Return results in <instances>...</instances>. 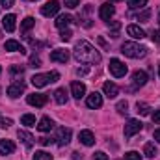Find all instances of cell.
Segmentation results:
<instances>
[{
	"label": "cell",
	"instance_id": "obj_2",
	"mask_svg": "<svg viewBox=\"0 0 160 160\" xmlns=\"http://www.w3.org/2000/svg\"><path fill=\"white\" fill-rule=\"evenodd\" d=\"M121 52L127 56V58H132V60H138V58H143L147 54V48L138 45V43H132V41H127L121 45Z\"/></svg>",
	"mask_w": 160,
	"mask_h": 160
},
{
	"label": "cell",
	"instance_id": "obj_4",
	"mask_svg": "<svg viewBox=\"0 0 160 160\" xmlns=\"http://www.w3.org/2000/svg\"><path fill=\"white\" fill-rule=\"evenodd\" d=\"M110 73L116 77V78H121V77H125L127 75V65L118 60V58H112L110 60Z\"/></svg>",
	"mask_w": 160,
	"mask_h": 160
},
{
	"label": "cell",
	"instance_id": "obj_29",
	"mask_svg": "<svg viewBox=\"0 0 160 160\" xmlns=\"http://www.w3.org/2000/svg\"><path fill=\"white\" fill-rule=\"evenodd\" d=\"M32 160H52V155L47 153V151H36V155H34Z\"/></svg>",
	"mask_w": 160,
	"mask_h": 160
},
{
	"label": "cell",
	"instance_id": "obj_46",
	"mask_svg": "<svg viewBox=\"0 0 160 160\" xmlns=\"http://www.w3.org/2000/svg\"><path fill=\"white\" fill-rule=\"evenodd\" d=\"M73 160H82V157H80V153H73Z\"/></svg>",
	"mask_w": 160,
	"mask_h": 160
},
{
	"label": "cell",
	"instance_id": "obj_27",
	"mask_svg": "<svg viewBox=\"0 0 160 160\" xmlns=\"http://www.w3.org/2000/svg\"><path fill=\"white\" fill-rule=\"evenodd\" d=\"M143 153H145V157H147V158H153V157H157V147H155V143H145V147H143Z\"/></svg>",
	"mask_w": 160,
	"mask_h": 160
},
{
	"label": "cell",
	"instance_id": "obj_19",
	"mask_svg": "<svg viewBox=\"0 0 160 160\" xmlns=\"http://www.w3.org/2000/svg\"><path fill=\"white\" fill-rule=\"evenodd\" d=\"M36 127H38V130H39V132H48V130H52L54 123H52L50 118H47V116H45V118H41V119H39V123H38Z\"/></svg>",
	"mask_w": 160,
	"mask_h": 160
},
{
	"label": "cell",
	"instance_id": "obj_50",
	"mask_svg": "<svg viewBox=\"0 0 160 160\" xmlns=\"http://www.w3.org/2000/svg\"><path fill=\"white\" fill-rule=\"evenodd\" d=\"M158 75H160V67H158Z\"/></svg>",
	"mask_w": 160,
	"mask_h": 160
},
{
	"label": "cell",
	"instance_id": "obj_7",
	"mask_svg": "<svg viewBox=\"0 0 160 160\" xmlns=\"http://www.w3.org/2000/svg\"><path fill=\"white\" fill-rule=\"evenodd\" d=\"M58 11H60V2L58 0H50L45 6H41V15H45V17H52Z\"/></svg>",
	"mask_w": 160,
	"mask_h": 160
},
{
	"label": "cell",
	"instance_id": "obj_43",
	"mask_svg": "<svg viewBox=\"0 0 160 160\" xmlns=\"http://www.w3.org/2000/svg\"><path fill=\"white\" fill-rule=\"evenodd\" d=\"M11 73H13V75H17V73L22 75V67H17V65H15V67H11Z\"/></svg>",
	"mask_w": 160,
	"mask_h": 160
},
{
	"label": "cell",
	"instance_id": "obj_33",
	"mask_svg": "<svg viewBox=\"0 0 160 160\" xmlns=\"http://www.w3.org/2000/svg\"><path fill=\"white\" fill-rule=\"evenodd\" d=\"M127 108H128V102H127V101H119V102H118V112H119V114H125Z\"/></svg>",
	"mask_w": 160,
	"mask_h": 160
},
{
	"label": "cell",
	"instance_id": "obj_11",
	"mask_svg": "<svg viewBox=\"0 0 160 160\" xmlns=\"http://www.w3.org/2000/svg\"><path fill=\"white\" fill-rule=\"evenodd\" d=\"M114 13H116V8L110 6V4H102L101 9H99V17H101L102 21H110V19L114 17Z\"/></svg>",
	"mask_w": 160,
	"mask_h": 160
},
{
	"label": "cell",
	"instance_id": "obj_14",
	"mask_svg": "<svg viewBox=\"0 0 160 160\" xmlns=\"http://www.w3.org/2000/svg\"><path fill=\"white\" fill-rule=\"evenodd\" d=\"M127 34H128L130 38H134V39H143V38H145L143 28H140L138 24H130V26L127 28Z\"/></svg>",
	"mask_w": 160,
	"mask_h": 160
},
{
	"label": "cell",
	"instance_id": "obj_3",
	"mask_svg": "<svg viewBox=\"0 0 160 160\" xmlns=\"http://www.w3.org/2000/svg\"><path fill=\"white\" fill-rule=\"evenodd\" d=\"M60 78V73L52 71V73H45V75H34L32 77V84L36 88H45L47 84H52V82H58Z\"/></svg>",
	"mask_w": 160,
	"mask_h": 160
},
{
	"label": "cell",
	"instance_id": "obj_48",
	"mask_svg": "<svg viewBox=\"0 0 160 160\" xmlns=\"http://www.w3.org/2000/svg\"><path fill=\"white\" fill-rule=\"evenodd\" d=\"M112 2H121V0H112Z\"/></svg>",
	"mask_w": 160,
	"mask_h": 160
},
{
	"label": "cell",
	"instance_id": "obj_34",
	"mask_svg": "<svg viewBox=\"0 0 160 160\" xmlns=\"http://www.w3.org/2000/svg\"><path fill=\"white\" fill-rule=\"evenodd\" d=\"M71 36H73V34H71V30H67V28L60 32V38H62L63 41H69V39H71Z\"/></svg>",
	"mask_w": 160,
	"mask_h": 160
},
{
	"label": "cell",
	"instance_id": "obj_13",
	"mask_svg": "<svg viewBox=\"0 0 160 160\" xmlns=\"http://www.w3.org/2000/svg\"><path fill=\"white\" fill-rule=\"evenodd\" d=\"M78 140H80V143H84V145H88V147L95 143V136H93L91 130H80L78 132Z\"/></svg>",
	"mask_w": 160,
	"mask_h": 160
},
{
	"label": "cell",
	"instance_id": "obj_12",
	"mask_svg": "<svg viewBox=\"0 0 160 160\" xmlns=\"http://www.w3.org/2000/svg\"><path fill=\"white\" fill-rule=\"evenodd\" d=\"M24 82H15V84H11L9 88H8V95L11 97V99H17V97H21V93L24 91Z\"/></svg>",
	"mask_w": 160,
	"mask_h": 160
},
{
	"label": "cell",
	"instance_id": "obj_36",
	"mask_svg": "<svg viewBox=\"0 0 160 160\" xmlns=\"http://www.w3.org/2000/svg\"><path fill=\"white\" fill-rule=\"evenodd\" d=\"M65 8H69V9L78 8V0H65Z\"/></svg>",
	"mask_w": 160,
	"mask_h": 160
},
{
	"label": "cell",
	"instance_id": "obj_5",
	"mask_svg": "<svg viewBox=\"0 0 160 160\" xmlns=\"http://www.w3.org/2000/svg\"><path fill=\"white\" fill-rule=\"evenodd\" d=\"M142 128H143V125H142L138 119H128L127 125H125V138H132V136L138 134Z\"/></svg>",
	"mask_w": 160,
	"mask_h": 160
},
{
	"label": "cell",
	"instance_id": "obj_37",
	"mask_svg": "<svg viewBox=\"0 0 160 160\" xmlns=\"http://www.w3.org/2000/svg\"><path fill=\"white\" fill-rule=\"evenodd\" d=\"M93 158H95V160H108V157H106V153H102V151H97V153L93 155Z\"/></svg>",
	"mask_w": 160,
	"mask_h": 160
},
{
	"label": "cell",
	"instance_id": "obj_30",
	"mask_svg": "<svg viewBox=\"0 0 160 160\" xmlns=\"http://www.w3.org/2000/svg\"><path fill=\"white\" fill-rule=\"evenodd\" d=\"M147 4V0H128V6L132 8V9H140V8H143Z\"/></svg>",
	"mask_w": 160,
	"mask_h": 160
},
{
	"label": "cell",
	"instance_id": "obj_6",
	"mask_svg": "<svg viewBox=\"0 0 160 160\" xmlns=\"http://www.w3.org/2000/svg\"><path fill=\"white\" fill-rule=\"evenodd\" d=\"M47 101H48V97H47L45 93H32V95H28V97H26V102H28L30 106H36V108L45 106V104H47Z\"/></svg>",
	"mask_w": 160,
	"mask_h": 160
},
{
	"label": "cell",
	"instance_id": "obj_28",
	"mask_svg": "<svg viewBox=\"0 0 160 160\" xmlns=\"http://www.w3.org/2000/svg\"><path fill=\"white\" fill-rule=\"evenodd\" d=\"M21 123H22L24 127H36V118H34L32 114H26V116L21 118Z\"/></svg>",
	"mask_w": 160,
	"mask_h": 160
},
{
	"label": "cell",
	"instance_id": "obj_21",
	"mask_svg": "<svg viewBox=\"0 0 160 160\" xmlns=\"http://www.w3.org/2000/svg\"><path fill=\"white\" fill-rule=\"evenodd\" d=\"M15 15H6L4 19H2V24H4V28H6V32H15Z\"/></svg>",
	"mask_w": 160,
	"mask_h": 160
},
{
	"label": "cell",
	"instance_id": "obj_9",
	"mask_svg": "<svg viewBox=\"0 0 160 160\" xmlns=\"http://www.w3.org/2000/svg\"><path fill=\"white\" fill-rule=\"evenodd\" d=\"M145 82H147V73H145V71H134V73H132V84H134L132 89L145 86Z\"/></svg>",
	"mask_w": 160,
	"mask_h": 160
},
{
	"label": "cell",
	"instance_id": "obj_15",
	"mask_svg": "<svg viewBox=\"0 0 160 160\" xmlns=\"http://www.w3.org/2000/svg\"><path fill=\"white\" fill-rule=\"evenodd\" d=\"M88 106L89 108H101L102 106V97H101V93H97V91H93L89 97H88Z\"/></svg>",
	"mask_w": 160,
	"mask_h": 160
},
{
	"label": "cell",
	"instance_id": "obj_45",
	"mask_svg": "<svg viewBox=\"0 0 160 160\" xmlns=\"http://www.w3.org/2000/svg\"><path fill=\"white\" fill-rule=\"evenodd\" d=\"M155 140L160 143V128H157V130H155Z\"/></svg>",
	"mask_w": 160,
	"mask_h": 160
},
{
	"label": "cell",
	"instance_id": "obj_16",
	"mask_svg": "<svg viewBox=\"0 0 160 160\" xmlns=\"http://www.w3.org/2000/svg\"><path fill=\"white\" fill-rule=\"evenodd\" d=\"M71 93H73L75 99H82L86 95V86L82 82H73L71 84Z\"/></svg>",
	"mask_w": 160,
	"mask_h": 160
},
{
	"label": "cell",
	"instance_id": "obj_38",
	"mask_svg": "<svg viewBox=\"0 0 160 160\" xmlns=\"http://www.w3.org/2000/svg\"><path fill=\"white\" fill-rule=\"evenodd\" d=\"M0 4H2L4 8H11V6L15 4V0H0Z\"/></svg>",
	"mask_w": 160,
	"mask_h": 160
},
{
	"label": "cell",
	"instance_id": "obj_22",
	"mask_svg": "<svg viewBox=\"0 0 160 160\" xmlns=\"http://www.w3.org/2000/svg\"><path fill=\"white\" fill-rule=\"evenodd\" d=\"M71 21H73V17H71V15H60V17L54 21V24H56L58 28H62V30H63V28H67V26L71 24Z\"/></svg>",
	"mask_w": 160,
	"mask_h": 160
},
{
	"label": "cell",
	"instance_id": "obj_44",
	"mask_svg": "<svg viewBox=\"0 0 160 160\" xmlns=\"http://www.w3.org/2000/svg\"><path fill=\"white\" fill-rule=\"evenodd\" d=\"M50 142H52L50 138H41V140H39V143H41V145H48Z\"/></svg>",
	"mask_w": 160,
	"mask_h": 160
},
{
	"label": "cell",
	"instance_id": "obj_32",
	"mask_svg": "<svg viewBox=\"0 0 160 160\" xmlns=\"http://www.w3.org/2000/svg\"><path fill=\"white\" fill-rule=\"evenodd\" d=\"M125 160H142V157H140V153H136V151H128V153L125 155Z\"/></svg>",
	"mask_w": 160,
	"mask_h": 160
},
{
	"label": "cell",
	"instance_id": "obj_49",
	"mask_svg": "<svg viewBox=\"0 0 160 160\" xmlns=\"http://www.w3.org/2000/svg\"><path fill=\"white\" fill-rule=\"evenodd\" d=\"M28 2H36V0H28Z\"/></svg>",
	"mask_w": 160,
	"mask_h": 160
},
{
	"label": "cell",
	"instance_id": "obj_39",
	"mask_svg": "<svg viewBox=\"0 0 160 160\" xmlns=\"http://www.w3.org/2000/svg\"><path fill=\"white\" fill-rule=\"evenodd\" d=\"M77 75H78V77H84V75H88V69H86V67H78V69H77Z\"/></svg>",
	"mask_w": 160,
	"mask_h": 160
},
{
	"label": "cell",
	"instance_id": "obj_23",
	"mask_svg": "<svg viewBox=\"0 0 160 160\" xmlns=\"http://www.w3.org/2000/svg\"><path fill=\"white\" fill-rule=\"evenodd\" d=\"M17 136H19V140H21L26 147H32V145H34V136H32V134H28L26 130H19V134H17Z\"/></svg>",
	"mask_w": 160,
	"mask_h": 160
},
{
	"label": "cell",
	"instance_id": "obj_20",
	"mask_svg": "<svg viewBox=\"0 0 160 160\" xmlns=\"http://www.w3.org/2000/svg\"><path fill=\"white\" fill-rule=\"evenodd\" d=\"M4 48L9 50V52H24L22 45H21L19 41H15V39H8L6 43H4Z\"/></svg>",
	"mask_w": 160,
	"mask_h": 160
},
{
	"label": "cell",
	"instance_id": "obj_1",
	"mask_svg": "<svg viewBox=\"0 0 160 160\" xmlns=\"http://www.w3.org/2000/svg\"><path fill=\"white\" fill-rule=\"evenodd\" d=\"M75 58L78 60L80 63H89V65H93V63H99L101 62V54H99V50L95 48V47H91L88 41H78L77 45H75Z\"/></svg>",
	"mask_w": 160,
	"mask_h": 160
},
{
	"label": "cell",
	"instance_id": "obj_17",
	"mask_svg": "<svg viewBox=\"0 0 160 160\" xmlns=\"http://www.w3.org/2000/svg\"><path fill=\"white\" fill-rule=\"evenodd\" d=\"M102 89H104V95H106V97H110V99L118 97V93H119V88H118L114 82H104Z\"/></svg>",
	"mask_w": 160,
	"mask_h": 160
},
{
	"label": "cell",
	"instance_id": "obj_41",
	"mask_svg": "<svg viewBox=\"0 0 160 160\" xmlns=\"http://www.w3.org/2000/svg\"><path fill=\"white\" fill-rule=\"evenodd\" d=\"M153 41H155V43H160V30L153 32Z\"/></svg>",
	"mask_w": 160,
	"mask_h": 160
},
{
	"label": "cell",
	"instance_id": "obj_26",
	"mask_svg": "<svg viewBox=\"0 0 160 160\" xmlns=\"http://www.w3.org/2000/svg\"><path fill=\"white\" fill-rule=\"evenodd\" d=\"M34 24H36V19H34V17H26V19L21 22V30H22V32H28Z\"/></svg>",
	"mask_w": 160,
	"mask_h": 160
},
{
	"label": "cell",
	"instance_id": "obj_25",
	"mask_svg": "<svg viewBox=\"0 0 160 160\" xmlns=\"http://www.w3.org/2000/svg\"><path fill=\"white\" fill-rule=\"evenodd\" d=\"M136 112H138L140 116H149V114H151V106H149L147 102H138V104H136Z\"/></svg>",
	"mask_w": 160,
	"mask_h": 160
},
{
	"label": "cell",
	"instance_id": "obj_40",
	"mask_svg": "<svg viewBox=\"0 0 160 160\" xmlns=\"http://www.w3.org/2000/svg\"><path fill=\"white\" fill-rule=\"evenodd\" d=\"M0 123H2V127H4V128H6V127H9V125H11V123H13V121L9 119V118H8V119H6V118H4V119H0Z\"/></svg>",
	"mask_w": 160,
	"mask_h": 160
},
{
	"label": "cell",
	"instance_id": "obj_24",
	"mask_svg": "<svg viewBox=\"0 0 160 160\" xmlns=\"http://www.w3.org/2000/svg\"><path fill=\"white\" fill-rule=\"evenodd\" d=\"M54 101H56L58 104H65V102H67V91H65L63 88L56 89V91H54Z\"/></svg>",
	"mask_w": 160,
	"mask_h": 160
},
{
	"label": "cell",
	"instance_id": "obj_42",
	"mask_svg": "<svg viewBox=\"0 0 160 160\" xmlns=\"http://www.w3.org/2000/svg\"><path fill=\"white\" fill-rule=\"evenodd\" d=\"M153 121H155V123H160V110H155V114H153Z\"/></svg>",
	"mask_w": 160,
	"mask_h": 160
},
{
	"label": "cell",
	"instance_id": "obj_31",
	"mask_svg": "<svg viewBox=\"0 0 160 160\" xmlns=\"http://www.w3.org/2000/svg\"><path fill=\"white\" fill-rule=\"evenodd\" d=\"M149 17H151V11L149 9H145V11H142V13H138V21H142V22H147L149 21Z\"/></svg>",
	"mask_w": 160,
	"mask_h": 160
},
{
	"label": "cell",
	"instance_id": "obj_18",
	"mask_svg": "<svg viewBox=\"0 0 160 160\" xmlns=\"http://www.w3.org/2000/svg\"><path fill=\"white\" fill-rule=\"evenodd\" d=\"M15 151V143L11 140H0V155H11Z\"/></svg>",
	"mask_w": 160,
	"mask_h": 160
},
{
	"label": "cell",
	"instance_id": "obj_47",
	"mask_svg": "<svg viewBox=\"0 0 160 160\" xmlns=\"http://www.w3.org/2000/svg\"><path fill=\"white\" fill-rule=\"evenodd\" d=\"M158 24H160V9H158Z\"/></svg>",
	"mask_w": 160,
	"mask_h": 160
},
{
	"label": "cell",
	"instance_id": "obj_8",
	"mask_svg": "<svg viewBox=\"0 0 160 160\" xmlns=\"http://www.w3.org/2000/svg\"><path fill=\"white\" fill-rule=\"evenodd\" d=\"M69 142H71V128H65V127L58 128V134H56V143H58L60 147H63V145H67Z\"/></svg>",
	"mask_w": 160,
	"mask_h": 160
},
{
	"label": "cell",
	"instance_id": "obj_35",
	"mask_svg": "<svg viewBox=\"0 0 160 160\" xmlns=\"http://www.w3.org/2000/svg\"><path fill=\"white\" fill-rule=\"evenodd\" d=\"M30 67H41V60L38 56H30Z\"/></svg>",
	"mask_w": 160,
	"mask_h": 160
},
{
	"label": "cell",
	"instance_id": "obj_51",
	"mask_svg": "<svg viewBox=\"0 0 160 160\" xmlns=\"http://www.w3.org/2000/svg\"><path fill=\"white\" fill-rule=\"evenodd\" d=\"M0 73H2V67H0Z\"/></svg>",
	"mask_w": 160,
	"mask_h": 160
},
{
	"label": "cell",
	"instance_id": "obj_10",
	"mask_svg": "<svg viewBox=\"0 0 160 160\" xmlns=\"http://www.w3.org/2000/svg\"><path fill=\"white\" fill-rule=\"evenodd\" d=\"M50 60H52V62L65 63V62L69 60V52H67L65 48H56V50H52V52H50Z\"/></svg>",
	"mask_w": 160,
	"mask_h": 160
}]
</instances>
